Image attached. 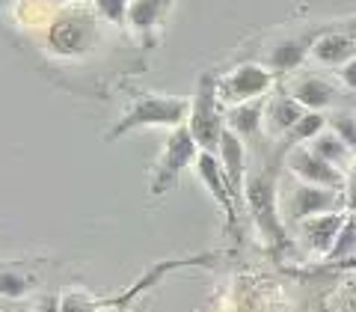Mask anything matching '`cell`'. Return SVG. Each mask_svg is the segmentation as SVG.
Wrapping results in <instances>:
<instances>
[{
  "instance_id": "cell-1",
  "label": "cell",
  "mask_w": 356,
  "mask_h": 312,
  "mask_svg": "<svg viewBox=\"0 0 356 312\" xmlns=\"http://www.w3.org/2000/svg\"><path fill=\"white\" fill-rule=\"evenodd\" d=\"M191 116V102L187 98H175V95H143L131 104V110L122 116L113 131L107 134V140H119L131 131L140 128H152V125H170L178 128L181 122Z\"/></svg>"
},
{
  "instance_id": "cell-2",
  "label": "cell",
  "mask_w": 356,
  "mask_h": 312,
  "mask_svg": "<svg viewBox=\"0 0 356 312\" xmlns=\"http://www.w3.org/2000/svg\"><path fill=\"white\" fill-rule=\"evenodd\" d=\"M187 128H191L193 140L199 143L202 152H214L220 149L222 131H226V114L220 110V93H217V81L211 75H202L199 89L191 102V116H187Z\"/></svg>"
},
{
  "instance_id": "cell-3",
  "label": "cell",
  "mask_w": 356,
  "mask_h": 312,
  "mask_svg": "<svg viewBox=\"0 0 356 312\" xmlns=\"http://www.w3.org/2000/svg\"><path fill=\"white\" fill-rule=\"evenodd\" d=\"M243 199L252 211V220L259 226L261 238L270 244V247H280L285 238V226L280 217V196H276V178L273 173H259L247 178V191H243Z\"/></svg>"
},
{
  "instance_id": "cell-4",
  "label": "cell",
  "mask_w": 356,
  "mask_h": 312,
  "mask_svg": "<svg viewBox=\"0 0 356 312\" xmlns=\"http://www.w3.org/2000/svg\"><path fill=\"white\" fill-rule=\"evenodd\" d=\"M199 143L193 140V134L187 125H178L172 128V134L166 137V146H163V155L158 166H154V176H152V194L154 196H163L170 187L178 185V178L187 170L191 164H196L199 158Z\"/></svg>"
},
{
  "instance_id": "cell-5",
  "label": "cell",
  "mask_w": 356,
  "mask_h": 312,
  "mask_svg": "<svg viewBox=\"0 0 356 312\" xmlns=\"http://www.w3.org/2000/svg\"><path fill=\"white\" fill-rule=\"evenodd\" d=\"M270 84H273L270 69L255 63H243L235 72H229L222 81H217V93H220V102L243 104V102H252V98H261L270 89Z\"/></svg>"
},
{
  "instance_id": "cell-6",
  "label": "cell",
  "mask_w": 356,
  "mask_h": 312,
  "mask_svg": "<svg viewBox=\"0 0 356 312\" xmlns=\"http://www.w3.org/2000/svg\"><path fill=\"white\" fill-rule=\"evenodd\" d=\"M288 170H291L300 182H306V185L332 187V191H341V187L348 185V176H344L336 164L324 161L309 146H300V149H294L291 155H288Z\"/></svg>"
},
{
  "instance_id": "cell-7",
  "label": "cell",
  "mask_w": 356,
  "mask_h": 312,
  "mask_svg": "<svg viewBox=\"0 0 356 312\" xmlns=\"http://www.w3.org/2000/svg\"><path fill=\"white\" fill-rule=\"evenodd\" d=\"M341 203H344V196H339V191H332V187H318V185L300 182L291 187V194L285 199V214L300 223V220L315 217V214L339 211Z\"/></svg>"
},
{
  "instance_id": "cell-8",
  "label": "cell",
  "mask_w": 356,
  "mask_h": 312,
  "mask_svg": "<svg viewBox=\"0 0 356 312\" xmlns=\"http://www.w3.org/2000/svg\"><path fill=\"white\" fill-rule=\"evenodd\" d=\"M95 42V27L92 21H86L81 15H65L60 21H54L48 30V45L51 51L63 54V57H77L86 54Z\"/></svg>"
},
{
  "instance_id": "cell-9",
  "label": "cell",
  "mask_w": 356,
  "mask_h": 312,
  "mask_svg": "<svg viewBox=\"0 0 356 312\" xmlns=\"http://www.w3.org/2000/svg\"><path fill=\"white\" fill-rule=\"evenodd\" d=\"M196 173H199V178H202V185L208 187V194L217 199V205L226 211L229 226H235V223H238L235 196H232V187H229V182H226V173H222L220 155H214V152H199V158H196Z\"/></svg>"
},
{
  "instance_id": "cell-10",
  "label": "cell",
  "mask_w": 356,
  "mask_h": 312,
  "mask_svg": "<svg viewBox=\"0 0 356 312\" xmlns=\"http://www.w3.org/2000/svg\"><path fill=\"white\" fill-rule=\"evenodd\" d=\"M220 164H222V173H226V182L232 187V196H243L247 191V152H243V137H238L232 128L222 131V140H220Z\"/></svg>"
},
{
  "instance_id": "cell-11",
  "label": "cell",
  "mask_w": 356,
  "mask_h": 312,
  "mask_svg": "<svg viewBox=\"0 0 356 312\" xmlns=\"http://www.w3.org/2000/svg\"><path fill=\"white\" fill-rule=\"evenodd\" d=\"M344 220L348 217H344L341 211H327V214H315V217L300 220L297 229H300V235H303L306 247L327 256L330 247H332V241H336V235H339V229L344 226Z\"/></svg>"
},
{
  "instance_id": "cell-12",
  "label": "cell",
  "mask_w": 356,
  "mask_h": 312,
  "mask_svg": "<svg viewBox=\"0 0 356 312\" xmlns=\"http://www.w3.org/2000/svg\"><path fill=\"white\" fill-rule=\"evenodd\" d=\"M312 45H315L312 36H291V39L276 42L270 54H267V65H270L273 72H294L312 54Z\"/></svg>"
},
{
  "instance_id": "cell-13",
  "label": "cell",
  "mask_w": 356,
  "mask_h": 312,
  "mask_svg": "<svg viewBox=\"0 0 356 312\" xmlns=\"http://www.w3.org/2000/svg\"><path fill=\"white\" fill-rule=\"evenodd\" d=\"M312 57L324 65H341L356 57V36H344V33H324L312 45Z\"/></svg>"
},
{
  "instance_id": "cell-14",
  "label": "cell",
  "mask_w": 356,
  "mask_h": 312,
  "mask_svg": "<svg viewBox=\"0 0 356 312\" xmlns=\"http://www.w3.org/2000/svg\"><path fill=\"white\" fill-rule=\"evenodd\" d=\"M291 95L306 110H327L332 102H336V86H332L330 81H324V77H318V75H306L294 84Z\"/></svg>"
},
{
  "instance_id": "cell-15",
  "label": "cell",
  "mask_w": 356,
  "mask_h": 312,
  "mask_svg": "<svg viewBox=\"0 0 356 312\" xmlns=\"http://www.w3.org/2000/svg\"><path fill=\"white\" fill-rule=\"evenodd\" d=\"M264 107L261 98H252V102H243V104H232L226 110V128H232L238 137H255L261 128V119H264Z\"/></svg>"
},
{
  "instance_id": "cell-16",
  "label": "cell",
  "mask_w": 356,
  "mask_h": 312,
  "mask_svg": "<svg viewBox=\"0 0 356 312\" xmlns=\"http://www.w3.org/2000/svg\"><path fill=\"white\" fill-rule=\"evenodd\" d=\"M303 114H306V107L300 104L294 95H276L273 102L264 107V119H267V125H270L273 134H288Z\"/></svg>"
},
{
  "instance_id": "cell-17",
  "label": "cell",
  "mask_w": 356,
  "mask_h": 312,
  "mask_svg": "<svg viewBox=\"0 0 356 312\" xmlns=\"http://www.w3.org/2000/svg\"><path fill=\"white\" fill-rule=\"evenodd\" d=\"M309 149L315 152V155H321L324 161L336 164L339 170H341V166H348V170H350V164H353V149H350L348 143H344L332 128H330V131H321L318 137L312 140V146H309Z\"/></svg>"
},
{
  "instance_id": "cell-18",
  "label": "cell",
  "mask_w": 356,
  "mask_h": 312,
  "mask_svg": "<svg viewBox=\"0 0 356 312\" xmlns=\"http://www.w3.org/2000/svg\"><path fill=\"white\" fill-rule=\"evenodd\" d=\"M170 0H131V9H128V24L134 30H152L158 21L163 18Z\"/></svg>"
},
{
  "instance_id": "cell-19",
  "label": "cell",
  "mask_w": 356,
  "mask_h": 312,
  "mask_svg": "<svg viewBox=\"0 0 356 312\" xmlns=\"http://www.w3.org/2000/svg\"><path fill=\"white\" fill-rule=\"evenodd\" d=\"M330 262H350L356 259V217L353 220H344V226L339 229L336 241H332V247L327 253Z\"/></svg>"
},
{
  "instance_id": "cell-20",
  "label": "cell",
  "mask_w": 356,
  "mask_h": 312,
  "mask_svg": "<svg viewBox=\"0 0 356 312\" xmlns=\"http://www.w3.org/2000/svg\"><path fill=\"white\" fill-rule=\"evenodd\" d=\"M324 128H327V116L321 114V110H306V114L297 119V125L288 131V140L291 143H309V140H315Z\"/></svg>"
},
{
  "instance_id": "cell-21",
  "label": "cell",
  "mask_w": 356,
  "mask_h": 312,
  "mask_svg": "<svg viewBox=\"0 0 356 312\" xmlns=\"http://www.w3.org/2000/svg\"><path fill=\"white\" fill-rule=\"evenodd\" d=\"M33 288V276L21 274V271H9V267H0V295L9 300L24 297Z\"/></svg>"
},
{
  "instance_id": "cell-22",
  "label": "cell",
  "mask_w": 356,
  "mask_h": 312,
  "mask_svg": "<svg viewBox=\"0 0 356 312\" xmlns=\"http://www.w3.org/2000/svg\"><path fill=\"white\" fill-rule=\"evenodd\" d=\"M60 312H98V300L89 297L86 292H63Z\"/></svg>"
},
{
  "instance_id": "cell-23",
  "label": "cell",
  "mask_w": 356,
  "mask_h": 312,
  "mask_svg": "<svg viewBox=\"0 0 356 312\" xmlns=\"http://www.w3.org/2000/svg\"><path fill=\"white\" fill-rule=\"evenodd\" d=\"M330 128L336 131L339 137L356 152V116H350V114H336V116L330 119Z\"/></svg>"
},
{
  "instance_id": "cell-24",
  "label": "cell",
  "mask_w": 356,
  "mask_h": 312,
  "mask_svg": "<svg viewBox=\"0 0 356 312\" xmlns=\"http://www.w3.org/2000/svg\"><path fill=\"white\" fill-rule=\"evenodd\" d=\"M98 13L102 18L113 21V24H122V21H128V9H131V0H95Z\"/></svg>"
},
{
  "instance_id": "cell-25",
  "label": "cell",
  "mask_w": 356,
  "mask_h": 312,
  "mask_svg": "<svg viewBox=\"0 0 356 312\" xmlns=\"http://www.w3.org/2000/svg\"><path fill=\"white\" fill-rule=\"evenodd\" d=\"M344 205H348L353 214H356V158L348 170V185H344Z\"/></svg>"
},
{
  "instance_id": "cell-26",
  "label": "cell",
  "mask_w": 356,
  "mask_h": 312,
  "mask_svg": "<svg viewBox=\"0 0 356 312\" xmlns=\"http://www.w3.org/2000/svg\"><path fill=\"white\" fill-rule=\"evenodd\" d=\"M339 75H341V84L348 86V89H353V93H356V57H353V60H348V63H344L341 69H339Z\"/></svg>"
},
{
  "instance_id": "cell-27",
  "label": "cell",
  "mask_w": 356,
  "mask_h": 312,
  "mask_svg": "<svg viewBox=\"0 0 356 312\" xmlns=\"http://www.w3.org/2000/svg\"><path fill=\"white\" fill-rule=\"evenodd\" d=\"M36 312H60V295H44L36 304Z\"/></svg>"
},
{
  "instance_id": "cell-28",
  "label": "cell",
  "mask_w": 356,
  "mask_h": 312,
  "mask_svg": "<svg viewBox=\"0 0 356 312\" xmlns=\"http://www.w3.org/2000/svg\"><path fill=\"white\" fill-rule=\"evenodd\" d=\"M44 3H69V0H44Z\"/></svg>"
},
{
  "instance_id": "cell-29",
  "label": "cell",
  "mask_w": 356,
  "mask_h": 312,
  "mask_svg": "<svg viewBox=\"0 0 356 312\" xmlns=\"http://www.w3.org/2000/svg\"><path fill=\"white\" fill-rule=\"evenodd\" d=\"M3 3H15V0H3Z\"/></svg>"
},
{
  "instance_id": "cell-30",
  "label": "cell",
  "mask_w": 356,
  "mask_h": 312,
  "mask_svg": "<svg viewBox=\"0 0 356 312\" xmlns=\"http://www.w3.org/2000/svg\"><path fill=\"white\" fill-rule=\"evenodd\" d=\"M15 312H27V309H15Z\"/></svg>"
},
{
  "instance_id": "cell-31",
  "label": "cell",
  "mask_w": 356,
  "mask_h": 312,
  "mask_svg": "<svg viewBox=\"0 0 356 312\" xmlns=\"http://www.w3.org/2000/svg\"><path fill=\"white\" fill-rule=\"evenodd\" d=\"M353 312H356V306H353Z\"/></svg>"
}]
</instances>
